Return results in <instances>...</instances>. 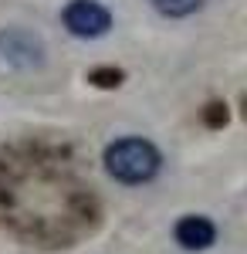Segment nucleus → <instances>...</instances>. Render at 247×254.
I'll list each match as a JSON object with an SVG mask.
<instances>
[{"label": "nucleus", "mask_w": 247, "mask_h": 254, "mask_svg": "<svg viewBox=\"0 0 247 254\" xmlns=\"http://www.w3.org/2000/svg\"><path fill=\"white\" fill-rule=\"evenodd\" d=\"M102 163H105V173L112 180L125 183V187H139V183H149L152 176L159 173L163 156H159V149L149 139L125 136V139H115V142L105 146Z\"/></svg>", "instance_id": "obj_1"}, {"label": "nucleus", "mask_w": 247, "mask_h": 254, "mask_svg": "<svg viewBox=\"0 0 247 254\" xmlns=\"http://www.w3.org/2000/svg\"><path fill=\"white\" fill-rule=\"evenodd\" d=\"M61 24H64L68 34H75V38L95 41V38H102V34H109L112 14H109V7L98 3V0H71V3L61 10Z\"/></svg>", "instance_id": "obj_2"}, {"label": "nucleus", "mask_w": 247, "mask_h": 254, "mask_svg": "<svg viewBox=\"0 0 247 254\" xmlns=\"http://www.w3.org/2000/svg\"><path fill=\"white\" fill-rule=\"evenodd\" d=\"M0 55L17 68H38L44 64V41L27 27H7L0 31Z\"/></svg>", "instance_id": "obj_3"}, {"label": "nucleus", "mask_w": 247, "mask_h": 254, "mask_svg": "<svg viewBox=\"0 0 247 254\" xmlns=\"http://www.w3.org/2000/svg\"><path fill=\"white\" fill-rule=\"evenodd\" d=\"M176 244L183 248V251H207L210 244L217 241V227H213V220L200 214H186L180 224H176Z\"/></svg>", "instance_id": "obj_4"}, {"label": "nucleus", "mask_w": 247, "mask_h": 254, "mask_svg": "<svg viewBox=\"0 0 247 254\" xmlns=\"http://www.w3.org/2000/svg\"><path fill=\"white\" fill-rule=\"evenodd\" d=\"M203 3H207V0H152V7H156L163 17H190Z\"/></svg>", "instance_id": "obj_5"}, {"label": "nucleus", "mask_w": 247, "mask_h": 254, "mask_svg": "<svg viewBox=\"0 0 247 254\" xmlns=\"http://www.w3.org/2000/svg\"><path fill=\"white\" fill-rule=\"evenodd\" d=\"M88 81H92L95 88H119V85L125 81V71H122V68H92V71H88Z\"/></svg>", "instance_id": "obj_6"}, {"label": "nucleus", "mask_w": 247, "mask_h": 254, "mask_svg": "<svg viewBox=\"0 0 247 254\" xmlns=\"http://www.w3.org/2000/svg\"><path fill=\"white\" fill-rule=\"evenodd\" d=\"M227 119H230L227 102H207V109H203V126H210V129H224Z\"/></svg>", "instance_id": "obj_7"}]
</instances>
